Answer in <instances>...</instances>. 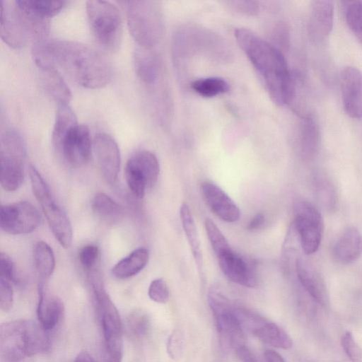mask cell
<instances>
[{"label":"cell","mask_w":362,"mask_h":362,"mask_svg":"<svg viewBox=\"0 0 362 362\" xmlns=\"http://www.w3.org/2000/svg\"><path fill=\"white\" fill-rule=\"evenodd\" d=\"M148 295L156 303H166L169 298V291L165 280L161 278L153 280L149 285Z\"/></svg>","instance_id":"ab89813d"},{"label":"cell","mask_w":362,"mask_h":362,"mask_svg":"<svg viewBox=\"0 0 362 362\" xmlns=\"http://www.w3.org/2000/svg\"><path fill=\"white\" fill-rule=\"evenodd\" d=\"M233 306L222 313L214 316L217 331L220 335L222 346L236 350L244 344L243 327L234 313Z\"/></svg>","instance_id":"44dd1931"},{"label":"cell","mask_w":362,"mask_h":362,"mask_svg":"<svg viewBox=\"0 0 362 362\" xmlns=\"http://www.w3.org/2000/svg\"><path fill=\"white\" fill-rule=\"evenodd\" d=\"M13 301L11 281L0 276V307L4 312L11 310Z\"/></svg>","instance_id":"7bdbcfd3"},{"label":"cell","mask_w":362,"mask_h":362,"mask_svg":"<svg viewBox=\"0 0 362 362\" xmlns=\"http://www.w3.org/2000/svg\"><path fill=\"white\" fill-rule=\"evenodd\" d=\"M73 362H97L87 351H81L76 356Z\"/></svg>","instance_id":"c3c4849f"},{"label":"cell","mask_w":362,"mask_h":362,"mask_svg":"<svg viewBox=\"0 0 362 362\" xmlns=\"http://www.w3.org/2000/svg\"><path fill=\"white\" fill-rule=\"evenodd\" d=\"M218 259L221 271L233 282L249 288L257 285V276L252 267L232 249Z\"/></svg>","instance_id":"e0dca14e"},{"label":"cell","mask_w":362,"mask_h":362,"mask_svg":"<svg viewBox=\"0 0 362 362\" xmlns=\"http://www.w3.org/2000/svg\"><path fill=\"white\" fill-rule=\"evenodd\" d=\"M265 221L264 215L262 213L255 214L249 221L247 228L249 230H256L261 228Z\"/></svg>","instance_id":"bcb514c9"},{"label":"cell","mask_w":362,"mask_h":362,"mask_svg":"<svg viewBox=\"0 0 362 362\" xmlns=\"http://www.w3.org/2000/svg\"><path fill=\"white\" fill-rule=\"evenodd\" d=\"M33 253L37 274L42 279H49L55 268V257L52 247L44 241H38L34 245Z\"/></svg>","instance_id":"1f68e13d"},{"label":"cell","mask_w":362,"mask_h":362,"mask_svg":"<svg viewBox=\"0 0 362 362\" xmlns=\"http://www.w3.org/2000/svg\"><path fill=\"white\" fill-rule=\"evenodd\" d=\"M15 2L25 13L47 20L59 13L68 4L64 0H15Z\"/></svg>","instance_id":"484cf974"},{"label":"cell","mask_w":362,"mask_h":362,"mask_svg":"<svg viewBox=\"0 0 362 362\" xmlns=\"http://www.w3.org/2000/svg\"><path fill=\"white\" fill-rule=\"evenodd\" d=\"M339 83L344 111L351 117L362 118V72L346 67L341 72Z\"/></svg>","instance_id":"9a60e30c"},{"label":"cell","mask_w":362,"mask_h":362,"mask_svg":"<svg viewBox=\"0 0 362 362\" xmlns=\"http://www.w3.org/2000/svg\"><path fill=\"white\" fill-rule=\"evenodd\" d=\"M40 324L26 319L4 322L0 327V351L9 362H18L49 349V337Z\"/></svg>","instance_id":"3957f363"},{"label":"cell","mask_w":362,"mask_h":362,"mask_svg":"<svg viewBox=\"0 0 362 362\" xmlns=\"http://www.w3.org/2000/svg\"><path fill=\"white\" fill-rule=\"evenodd\" d=\"M0 276L16 284L21 281L14 262L4 252L0 255Z\"/></svg>","instance_id":"b9f144b4"},{"label":"cell","mask_w":362,"mask_h":362,"mask_svg":"<svg viewBox=\"0 0 362 362\" xmlns=\"http://www.w3.org/2000/svg\"><path fill=\"white\" fill-rule=\"evenodd\" d=\"M343 4L346 23L362 45V1H344Z\"/></svg>","instance_id":"836d02e7"},{"label":"cell","mask_w":362,"mask_h":362,"mask_svg":"<svg viewBox=\"0 0 362 362\" xmlns=\"http://www.w3.org/2000/svg\"><path fill=\"white\" fill-rule=\"evenodd\" d=\"M229 4L235 10L244 13L254 14L258 11V3L256 1H229Z\"/></svg>","instance_id":"ee69618b"},{"label":"cell","mask_w":362,"mask_h":362,"mask_svg":"<svg viewBox=\"0 0 362 362\" xmlns=\"http://www.w3.org/2000/svg\"><path fill=\"white\" fill-rule=\"evenodd\" d=\"M86 13L93 35L105 49L113 51L122 39L120 12L111 2L103 0L86 1Z\"/></svg>","instance_id":"ba28073f"},{"label":"cell","mask_w":362,"mask_h":362,"mask_svg":"<svg viewBox=\"0 0 362 362\" xmlns=\"http://www.w3.org/2000/svg\"><path fill=\"white\" fill-rule=\"evenodd\" d=\"M32 56L39 69L59 66L87 88H102L112 77L107 60L92 47L78 42L39 40L33 43Z\"/></svg>","instance_id":"6da1fadb"},{"label":"cell","mask_w":362,"mask_h":362,"mask_svg":"<svg viewBox=\"0 0 362 362\" xmlns=\"http://www.w3.org/2000/svg\"><path fill=\"white\" fill-rule=\"evenodd\" d=\"M93 146L101 175L110 185L116 182L119 172L121 157L118 145L108 134L97 133Z\"/></svg>","instance_id":"5bb4252c"},{"label":"cell","mask_w":362,"mask_h":362,"mask_svg":"<svg viewBox=\"0 0 362 362\" xmlns=\"http://www.w3.org/2000/svg\"><path fill=\"white\" fill-rule=\"evenodd\" d=\"M298 279L307 293L320 305H326L329 301L326 284L317 269L310 262L298 257L296 260Z\"/></svg>","instance_id":"ac0fdd59"},{"label":"cell","mask_w":362,"mask_h":362,"mask_svg":"<svg viewBox=\"0 0 362 362\" xmlns=\"http://www.w3.org/2000/svg\"><path fill=\"white\" fill-rule=\"evenodd\" d=\"M40 222L38 209L29 202L21 201L1 206L0 227L8 234L30 233L40 226Z\"/></svg>","instance_id":"7c38bea8"},{"label":"cell","mask_w":362,"mask_h":362,"mask_svg":"<svg viewBox=\"0 0 362 362\" xmlns=\"http://www.w3.org/2000/svg\"><path fill=\"white\" fill-rule=\"evenodd\" d=\"M334 6L329 0L311 2L309 16V30L315 40H325L333 27Z\"/></svg>","instance_id":"ffe728a7"},{"label":"cell","mask_w":362,"mask_h":362,"mask_svg":"<svg viewBox=\"0 0 362 362\" xmlns=\"http://www.w3.org/2000/svg\"><path fill=\"white\" fill-rule=\"evenodd\" d=\"M126 327L132 337L141 339L150 329V320L147 314L140 310L131 312L126 319Z\"/></svg>","instance_id":"e575fe53"},{"label":"cell","mask_w":362,"mask_h":362,"mask_svg":"<svg viewBox=\"0 0 362 362\" xmlns=\"http://www.w3.org/2000/svg\"><path fill=\"white\" fill-rule=\"evenodd\" d=\"M204 226L208 239L217 257L231 249L224 235L211 219L206 218Z\"/></svg>","instance_id":"d590c367"},{"label":"cell","mask_w":362,"mask_h":362,"mask_svg":"<svg viewBox=\"0 0 362 362\" xmlns=\"http://www.w3.org/2000/svg\"><path fill=\"white\" fill-rule=\"evenodd\" d=\"M180 217L182 228L185 233L192 256L196 263L199 275H203V255L200 239L193 215L188 204L183 203L180 209Z\"/></svg>","instance_id":"603a6c76"},{"label":"cell","mask_w":362,"mask_h":362,"mask_svg":"<svg viewBox=\"0 0 362 362\" xmlns=\"http://www.w3.org/2000/svg\"><path fill=\"white\" fill-rule=\"evenodd\" d=\"M320 141V129L315 119L310 115L305 116L300 125L299 141L303 156L306 158L315 156Z\"/></svg>","instance_id":"4316f807"},{"label":"cell","mask_w":362,"mask_h":362,"mask_svg":"<svg viewBox=\"0 0 362 362\" xmlns=\"http://www.w3.org/2000/svg\"><path fill=\"white\" fill-rule=\"evenodd\" d=\"M315 185L321 202L327 207H333L335 204V194L329 181L322 175H317L315 177Z\"/></svg>","instance_id":"74e56055"},{"label":"cell","mask_w":362,"mask_h":362,"mask_svg":"<svg viewBox=\"0 0 362 362\" xmlns=\"http://www.w3.org/2000/svg\"><path fill=\"white\" fill-rule=\"evenodd\" d=\"M64 312L62 300L57 296L45 291L38 285L37 316L40 325L47 332L54 329L61 321Z\"/></svg>","instance_id":"d6986e66"},{"label":"cell","mask_w":362,"mask_h":362,"mask_svg":"<svg viewBox=\"0 0 362 362\" xmlns=\"http://www.w3.org/2000/svg\"><path fill=\"white\" fill-rule=\"evenodd\" d=\"M91 206L96 216L107 223L118 221L124 214L122 207L103 192L95 195Z\"/></svg>","instance_id":"4dcf8cb0"},{"label":"cell","mask_w":362,"mask_h":362,"mask_svg":"<svg viewBox=\"0 0 362 362\" xmlns=\"http://www.w3.org/2000/svg\"><path fill=\"white\" fill-rule=\"evenodd\" d=\"M184 337L182 333L175 329L170 334L167 341V352L169 356L173 360H178L183 352Z\"/></svg>","instance_id":"60d3db41"},{"label":"cell","mask_w":362,"mask_h":362,"mask_svg":"<svg viewBox=\"0 0 362 362\" xmlns=\"http://www.w3.org/2000/svg\"><path fill=\"white\" fill-rule=\"evenodd\" d=\"M341 344L351 362H362V348L355 340L351 332H345L341 337Z\"/></svg>","instance_id":"f35d334b"},{"label":"cell","mask_w":362,"mask_h":362,"mask_svg":"<svg viewBox=\"0 0 362 362\" xmlns=\"http://www.w3.org/2000/svg\"><path fill=\"white\" fill-rule=\"evenodd\" d=\"M78 124L76 116L69 103H59L52 134V141L55 146L74 127Z\"/></svg>","instance_id":"f546056e"},{"label":"cell","mask_w":362,"mask_h":362,"mask_svg":"<svg viewBox=\"0 0 362 362\" xmlns=\"http://www.w3.org/2000/svg\"><path fill=\"white\" fill-rule=\"evenodd\" d=\"M99 247L93 244L84 245L78 252V261L88 275L93 272L98 271L100 262Z\"/></svg>","instance_id":"8d00e7d4"},{"label":"cell","mask_w":362,"mask_h":362,"mask_svg":"<svg viewBox=\"0 0 362 362\" xmlns=\"http://www.w3.org/2000/svg\"><path fill=\"white\" fill-rule=\"evenodd\" d=\"M103 339L104 362H121L123 355L122 322L105 289L100 274L88 279Z\"/></svg>","instance_id":"277c9868"},{"label":"cell","mask_w":362,"mask_h":362,"mask_svg":"<svg viewBox=\"0 0 362 362\" xmlns=\"http://www.w3.org/2000/svg\"><path fill=\"white\" fill-rule=\"evenodd\" d=\"M134 63L139 78L146 85H152L158 76L159 66L156 56L148 48L138 47L134 53Z\"/></svg>","instance_id":"d4e9b609"},{"label":"cell","mask_w":362,"mask_h":362,"mask_svg":"<svg viewBox=\"0 0 362 362\" xmlns=\"http://www.w3.org/2000/svg\"><path fill=\"white\" fill-rule=\"evenodd\" d=\"M1 4V37L10 47L21 48L29 40L34 42L47 37L49 28L48 20L26 13L15 1L3 0Z\"/></svg>","instance_id":"5b68a950"},{"label":"cell","mask_w":362,"mask_h":362,"mask_svg":"<svg viewBox=\"0 0 362 362\" xmlns=\"http://www.w3.org/2000/svg\"><path fill=\"white\" fill-rule=\"evenodd\" d=\"M202 198L210 210L221 220L236 222L240 211L233 199L218 185L209 182H203L200 185Z\"/></svg>","instance_id":"2e32d148"},{"label":"cell","mask_w":362,"mask_h":362,"mask_svg":"<svg viewBox=\"0 0 362 362\" xmlns=\"http://www.w3.org/2000/svg\"><path fill=\"white\" fill-rule=\"evenodd\" d=\"M264 356L266 362H286L279 353L273 350H266Z\"/></svg>","instance_id":"7dc6e473"},{"label":"cell","mask_w":362,"mask_h":362,"mask_svg":"<svg viewBox=\"0 0 362 362\" xmlns=\"http://www.w3.org/2000/svg\"><path fill=\"white\" fill-rule=\"evenodd\" d=\"M191 88L204 98H213L223 94L230 89L228 83L220 77L199 78L191 83Z\"/></svg>","instance_id":"d6a6232c"},{"label":"cell","mask_w":362,"mask_h":362,"mask_svg":"<svg viewBox=\"0 0 362 362\" xmlns=\"http://www.w3.org/2000/svg\"><path fill=\"white\" fill-rule=\"evenodd\" d=\"M335 259L342 264H350L357 260L362 254V235L355 227L346 228L333 247Z\"/></svg>","instance_id":"7402d4cb"},{"label":"cell","mask_w":362,"mask_h":362,"mask_svg":"<svg viewBox=\"0 0 362 362\" xmlns=\"http://www.w3.org/2000/svg\"><path fill=\"white\" fill-rule=\"evenodd\" d=\"M252 333L260 340L276 348L288 349L292 340L288 334L276 324L266 320Z\"/></svg>","instance_id":"f1b7e54d"},{"label":"cell","mask_w":362,"mask_h":362,"mask_svg":"<svg viewBox=\"0 0 362 362\" xmlns=\"http://www.w3.org/2000/svg\"><path fill=\"white\" fill-rule=\"evenodd\" d=\"M149 253L147 249L139 247L119 260L112 269L117 279H126L139 273L147 264Z\"/></svg>","instance_id":"cb8c5ba5"},{"label":"cell","mask_w":362,"mask_h":362,"mask_svg":"<svg viewBox=\"0 0 362 362\" xmlns=\"http://www.w3.org/2000/svg\"><path fill=\"white\" fill-rule=\"evenodd\" d=\"M26 146L21 135L8 128L1 134V185L8 192L18 189L25 176Z\"/></svg>","instance_id":"9c48e42d"},{"label":"cell","mask_w":362,"mask_h":362,"mask_svg":"<svg viewBox=\"0 0 362 362\" xmlns=\"http://www.w3.org/2000/svg\"><path fill=\"white\" fill-rule=\"evenodd\" d=\"M54 147L69 165L73 167L87 165L93 148L89 128L78 124Z\"/></svg>","instance_id":"4fadbf2b"},{"label":"cell","mask_w":362,"mask_h":362,"mask_svg":"<svg viewBox=\"0 0 362 362\" xmlns=\"http://www.w3.org/2000/svg\"><path fill=\"white\" fill-rule=\"evenodd\" d=\"M294 217L293 226L302 250L307 255L315 253L320 245L322 235L320 212L311 202L300 199L294 204Z\"/></svg>","instance_id":"30bf717a"},{"label":"cell","mask_w":362,"mask_h":362,"mask_svg":"<svg viewBox=\"0 0 362 362\" xmlns=\"http://www.w3.org/2000/svg\"><path fill=\"white\" fill-rule=\"evenodd\" d=\"M127 25L133 38L140 47L150 49L160 39L163 18L156 1L144 0L122 1Z\"/></svg>","instance_id":"8992f818"},{"label":"cell","mask_w":362,"mask_h":362,"mask_svg":"<svg viewBox=\"0 0 362 362\" xmlns=\"http://www.w3.org/2000/svg\"><path fill=\"white\" fill-rule=\"evenodd\" d=\"M43 86L47 92L59 103H69L71 90L59 73L57 68L42 70Z\"/></svg>","instance_id":"83f0119b"},{"label":"cell","mask_w":362,"mask_h":362,"mask_svg":"<svg viewBox=\"0 0 362 362\" xmlns=\"http://www.w3.org/2000/svg\"><path fill=\"white\" fill-rule=\"evenodd\" d=\"M234 35L263 79L273 101L278 105L290 103L295 91L294 83L281 51L248 29L237 28Z\"/></svg>","instance_id":"7a4b0ae2"},{"label":"cell","mask_w":362,"mask_h":362,"mask_svg":"<svg viewBox=\"0 0 362 362\" xmlns=\"http://www.w3.org/2000/svg\"><path fill=\"white\" fill-rule=\"evenodd\" d=\"M29 175L33 194L40 205L54 236L64 248L72 242V227L64 211L56 202L50 189L40 173L30 165Z\"/></svg>","instance_id":"52a82bcc"},{"label":"cell","mask_w":362,"mask_h":362,"mask_svg":"<svg viewBox=\"0 0 362 362\" xmlns=\"http://www.w3.org/2000/svg\"><path fill=\"white\" fill-rule=\"evenodd\" d=\"M235 353L241 362H258L253 354L245 345L238 347Z\"/></svg>","instance_id":"f6af8a7d"},{"label":"cell","mask_w":362,"mask_h":362,"mask_svg":"<svg viewBox=\"0 0 362 362\" xmlns=\"http://www.w3.org/2000/svg\"><path fill=\"white\" fill-rule=\"evenodd\" d=\"M159 172V162L155 154L142 150L134 153L127 160L124 175L132 193L136 197L142 199L146 189L156 184Z\"/></svg>","instance_id":"8fae6325"}]
</instances>
